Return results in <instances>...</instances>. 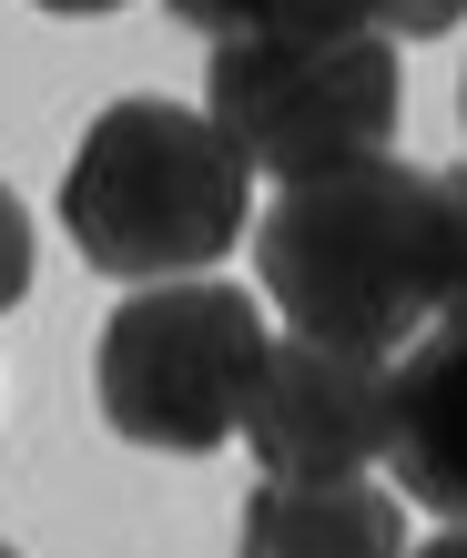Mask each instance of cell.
I'll return each instance as SVG.
<instances>
[{
  "mask_svg": "<svg viewBox=\"0 0 467 558\" xmlns=\"http://www.w3.org/2000/svg\"><path fill=\"white\" fill-rule=\"evenodd\" d=\"M254 265L295 336L386 355L427 315L457 305V275H467L457 173H427V162H396V153L295 173L254 234Z\"/></svg>",
  "mask_w": 467,
  "mask_h": 558,
  "instance_id": "6da1fadb",
  "label": "cell"
},
{
  "mask_svg": "<svg viewBox=\"0 0 467 558\" xmlns=\"http://www.w3.org/2000/svg\"><path fill=\"white\" fill-rule=\"evenodd\" d=\"M254 214V162L234 153V133L193 102L132 92L82 133L72 173H61V223L72 254L112 284H163V275H204L244 244Z\"/></svg>",
  "mask_w": 467,
  "mask_h": 558,
  "instance_id": "7a4b0ae2",
  "label": "cell"
},
{
  "mask_svg": "<svg viewBox=\"0 0 467 558\" xmlns=\"http://www.w3.org/2000/svg\"><path fill=\"white\" fill-rule=\"evenodd\" d=\"M396 102H407L396 41H376V31H234V41H214L204 72V112L275 183L386 153Z\"/></svg>",
  "mask_w": 467,
  "mask_h": 558,
  "instance_id": "3957f363",
  "label": "cell"
},
{
  "mask_svg": "<svg viewBox=\"0 0 467 558\" xmlns=\"http://www.w3.org/2000/svg\"><path fill=\"white\" fill-rule=\"evenodd\" d=\"M254 355H264L254 294L163 275V284H132L112 305L103 345H92V376H103L112 437L153 447V457H204V447L234 437V416H244Z\"/></svg>",
  "mask_w": 467,
  "mask_h": 558,
  "instance_id": "277c9868",
  "label": "cell"
},
{
  "mask_svg": "<svg viewBox=\"0 0 467 558\" xmlns=\"http://www.w3.org/2000/svg\"><path fill=\"white\" fill-rule=\"evenodd\" d=\"M386 416V366L325 336H285L254 355L234 437L264 457V477H366Z\"/></svg>",
  "mask_w": 467,
  "mask_h": 558,
  "instance_id": "5b68a950",
  "label": "cell"
},
{
  "mask_svg": "<svg viewBox=\"0 0 467 558\" xmlns=\"http://www.w3.org/2000/svg\"><path fill=\"white\" fill-rule=\"evenodd\" d=\"M376 457L396 468L417 508L457 518L467 508V477H457V305L427 315L407 355L386 366V416H376Z\"/></svg>",
  "mask_w": 467,
  "mask_h": 558,
  "instance_id": "8992f818",
  "label": "cell"
},
{
  "mask_svg": "<svg viewBox=\"0 0 467 558\" xmlns=\"http://www.w3.org/2000/svg\"><path fill=\"white\" fill-rule=\"evenodd\" d=\"M244 548L254 558H396L407 518L366 477H264L244 498Z\"/></svg>",
  "mask_w": 467,
  "mask_h": 558,
  "instance_id": "52a82bcc",
  "label": "cell"
},
{
  "mask_svg": "<svg viewBox=\"0 0 467 558\" xmlns=\"http://www.w3.org/2000/svg\"><path fill=\"white\" fill-rule=\"evenodd\" d=\"M163 11L204 41H234V31H366L356 0H163Z\"/></svg>",
  "mask_w": 467,
  "mask_h": 558,
  "instance_id": "ba28073f",
  "label": "cell"
},
{
  "mask_svg": "<svg viewBox=\"0 0 467 558\" xmlns=\"http://www.w3.org/2000/svg\"><path fill=\"white\" fill-rule=\"evenodd\" d=\"M467 0H356V21L376 31V41H447Z\"/></svg>",
  "mask_w": 467,
  "mask_h": 558,
  "instance_id": "9c48e42d",
  "label": "cell"
},
{
  "mask_svg": "<svg viewBox=\"0 0 467 558\" xmlns=\"http://www.w3.org/2000/svg\"><path fill=\"white\" fill-rule=\"evenodd\" d=\"M31 265H41V244H31V214H21V193L0 183V315L31 294Z\"/></svg>",
  "mask_w": 467,
  "mask_h": 558,
  "instance_id": "30bf717a",
  "label": "cell"
},
{
  "mask_svg": "<svg viewBox=\"0 0 467 558\" xmlns=\"http://www.w3.org/2000/svg\"><path fill=\"white\" fill-rule=\"evenodd\" d=\"M31 11H61V21H103V11H122V0H31Z\"/></svg>",
  "mask_w": 467,
  "mask_h": 558,
  "instance_id": "8fae6325",
  "label": "cell"
}]
</instances>
